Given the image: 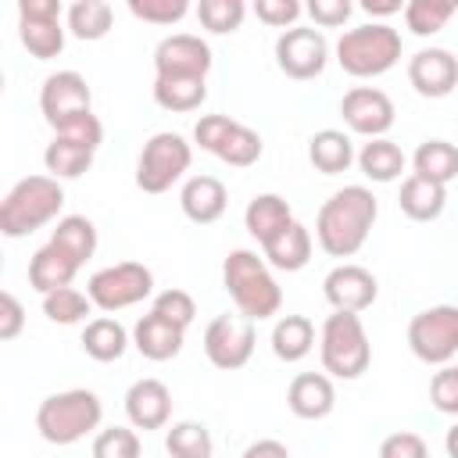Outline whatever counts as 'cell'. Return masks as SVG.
I'll return each instance as SVG.
<instances>
[{"label":"cell","mask_w":458,"mask_h":458,"mask_svg":"<svg viewBox=\"0 0 458 458\" xmlns=\"http://www.w3.org/2000/svg\"><path fill=\"white\" fill-rule=\"evenodd\" d=\"M379 215V200L369 186H344L336 190L315 218V240L329 258H351L365 247Z\"/></svg>","instance_id":"1"},{"label":"cell","mask_w":458,"mask_h":458,"mask_svg":"<svg viewBox=\"0 0 458 458\" xmlns=\"http://www.w3.org/2000/svg\"><path fill=\"white\" fill-rule=\"evenodd\" d=\"M39 111L47 125L54 129V136H82L100 147L104 125L93 114V93L79 72L64 68V72L47 75L39 86Z\"/></svg>","instance_id":"2"},{"label":"cell","mask_w":458,"mask_h":458,"mask_svg":"<svg viewBox=\"0 0 458 458\" xmlns=\"http://www.w3.org/2000/svg\"><path fill=\"white\" fill-rule=\"evenodd\" d=\"M222 283L236 304V311L250 322L272 318L283 308V290L276 283V276L268 272V261L258 258L247 247H236L225 254L222 261Z\"/></svg>","instance_id":"3"},{"label":"cell","mask_w":458,"mask_h":458,"mask_svg":"<svg viewBox=\"0 0 458 458\" xmlns=\"http://www.w3.org/2000/svg\"><path fill=\"white\" fill-rule=\"evenodd\" d=\"M64 208V190L54 175H25L18 179L0 204V233L18 240L43 225H50Z\"/></svg>","instance_id":"4"},{"label":"cell","mask_w":458,"mask_h":458,"mask_svg":"<svg viewBox=\"0 0 458 458\" xmlns=\"http://www.w3.org/2000/svg\"><path fill=\"white\" fill-rule=\"evenodd\" d=\"M100 419H104V404L93 390H61V394H50L39 401L36 408V429L47 444H57V447H68V444H79L82 437H89L93 429H100Z\"/></svg>","instance_id":"5"},{"label":"cell","mask_w":458,"mask_h":458,"mask_svg":"<svg viewBox=\"0 0 458 458\" xmlns=\"http://www.w3.org/2000/svg\"><path fill=\"white\" fill-rule=\"evenodd\" d=\"M401 61V32L386 21L347 29L336 39V64L354 79H376Z\"/></svg>","instance_id":"6"},{"label":"cell","mask_w":458,"mask_h":458,"mask_svg":"<svg viewBox=\"0 0 458 458\" xmlns=\"http://www.w3.org/2000/svg\"><path fill=\"white\" fill-rule=\"evenodd\" d=\"M318 354L322 369L336 379H358L372 361V344L354 311H333L322 322L318 333Z\"/></svg>","instance_id":"7"},{"label":"cell","mask_w":458,"mask_h":458,"mask_svg":"<svg viewBox=\"0 0 458 458\" xmlns=\"http://www.w3.org/2000/svg\"><path fill=\"white\" fill-rule=\"evenodd\" d=\"M190 161H193V147L179 132H168V129L154 132L140 150L136 186L143 193H165L190 172Z\"/></svg>","instance_id":"8"},{"label":"cell","mask_w":458,"mask_h":458,"mask_svg":"<svg viewBox=\"0 0 458 458\" xmlns=\"http://www.w3.org/2000/svg\"><path fill=\"white\" fill-rule=\"evenodd\" d=\"M193 140L200 150L215 154L218 161L233 165V168H250L265 150L261 136L229 114H204L193 125Z\"/></svg>","instance_id":"9"},{"label":"cell","mask_w":458,"mask_h":458,"mask_svg":"<svg viewBox=\"0 0 458 458\" xmlns=\"http://www.w3.org/2000/svg\"><path fill=\"white\" fill-rule=\"evenodd\" d=\"M86 293L93 308L100 311H122L154 293V272L143 261H118L107 268H97L86 283Z\"/></svg>","instance_id":"10"},{"label":"cell","mask_w":458,"mask_h":458,"mask_svg":"<svg viewBox=\"0 0 458 458\" xmlns=\"http://www.w3.org/2000/svg\"><path fill=\"white\" fill-rule=\"evenodd\" d=\"M408 347L426 365H451L458 354V304H433L411 315Z\"/></svg>","instance_id":"11"},{"label":"cell","mask_w":458,"mask_h":458,"mask_svg":"<svg viewBox=\"0 0 458 458\" xmlns=\"http://www.w3.org/2000/svg\"><path fill=\"white\" fill-rule=\"evenodd\" d=\"M204 354L215 369H225V372L243 369L254 354V322L243 318L240 311L236 315H229V311L215 315L204 329Z\"/></svg>","instance_id":"12"},{"label":"cell","mask_w":458,"mask_h":458,"mask_svg":"<svg viewBox=\"0 0 458 458\" xmlns=\"http://www.w3.org/2000/svg\"><path fill=\"white\" fill-rule=\"evenodd\" d=\"M329 61V43L315 25H293L286 32H279L276 39V64L283 75L304 82L326 72Z\"/></svg>","instance_id":"13"},{"label":"cell","mask_w":458,"mask_h":458,"mask_svg":"<svg viewBox=\"0 0 458 458\" xmlns=\"http://www.w3.org/2000/svg\"><path fill=\"white\" fill-rule=\"evenodd\" d=\"M18 36L21 47L50 61L64 50V25H61V0H21L18 4Z\"/></svg>","instance_id":"14"},{"label":"cell","mask_w":458,"mask_h":458,"mask_svg":"<svg viewBox=\"0 0 458 458\" xmlns=\"http://www.w3.org/2000/svg\"><path fill=\"white\" fill-rule=\"evenodd\" d=\"M340 114H344V122H347L351 132L369 136V140H379L394 125V100L383 89H376V86H354V89L344 93Z\"/></svg>","instance_id":"15"},{"label":"cell","mask_w":458,"mask_h":458,"mask_svg":"<svg viewBox=\"0 0 458 458\" xmlns=\"http://www.w3.org/2000/svg\"><path fill=\"white\" fill-rule=\"evenodd\" d=\"M211 47L193 32H172L154 47V75H193L208 79Z\"/></svg>","instance_id":"16"},{"label":"cell","mask_w":458,"mask_h":458,"mask_svg":"<svg viewBox=\"0 0 458 458\" xmlns=\"http://www.w3.org/2000/svg\"><path fill=\"white\" fill-rule=\"evenodd\" d=\"M408 82L419 97L440 100L458 86V57L444 47H422L408 57Z\"/></svg>","instance_id":"17"},{"label":"cell","mask_w":458,"mask_h":458,"mask_svg":"<svg viewBox=\"0 0 458 458\" xmlns=\"http://www.w3.org/2000/svg\"><path fill=\"white\" fill-rule=\"evenodd\" d=\"M322 293H326V301L333 304V311H365V308H372V301H376V293H379V283H376V276L369 272V268H361V265H336L326 279H322Z\"/></svg>","instance_id":"18"},{"label":"cell","mask_w":458,"mask_h":458,"mask_svg":"<svg viewBox=\"0 0 458 458\" xmlns=\"http://www.w3.org/2000/svg\"><path fill=\"white\" fill-rule=\"evenodd\" d=\"M125 415L136 429H161L172 419V390L161 379H136L125 390Z\"/></svg>","instance_id":"19"},{"label":"cell","mask_w":458,"mask_h":458,"mask_svg":"<svg viewBox=\"0 0 458 458\" xmlns=\"http://www.w3.org/2000/svg\"><path fill=\"white\" fill-rule=\"evenodd\" d=\"M286 404L297 419H308V422H318L326 419L333 408H336V390H333V379L326 372H297L290 379V390H286Z\"/></svg>","instance_id":"20"},{"label":"cell","mask_w":458,"mask_h":458,"mask_svg":"<svg viewBox=\"0 0 458 458\" xmlns=\"http://www.w3.org/2000/svg\"><path fill=\"white\" fill-rule=\"evenodd\" d=\"M225 204H229V193H225V182L215 179V175H190L179 190V208L190 222L197 225H211L225 215Z\"/></svg>","instance_id":"21"},{"label":"cell","mask_w":458,"mask_h":458,"mask_svg":"<svg viewBox=\"0 0 458 458\" xmlns=\"http://www.w3.org/2000/svg\"><path fill=\"white\" fill-rule=\"evenodd\" d=\"M79 268H82V265H79L61 243L47 240V243L29 258V286H32L39 297H47V293H54V290H61V286H72V279H75Z\"/></svg>","instance_id":"22"},{"label":"cell","mask_w":458,"mask_h":458,"mask_svg":"<svg viewBox=\"0 0 458 458\" xmlns=\"http://www.w3.org/2000/svg\"><path fill=\"white\" fill-rule=\"evenodd\" d=\"M182 340H186V329L161 318L157 311H147L136 326H132V347L150 358V361H168L182 351Z\"/></svg>","instance_id":"23"},{"label":"cell","mask_w":458,"mask_h":458,"mask_svg":"<svg viewBox=\"0 0 458 458\" xmlns=\"http://www.w3.org/2000/svg\"><path fill=\"white\" fill-rule=\"evenodd\" d=\"M93 157H97V143L82 136H54L43 150V165L54 179H79L82 172H89Z\"/></svg>","instance_id":"24"},{"label":"cell","mask_w":458,"mask_h":458,"mask_svg":"<svg viewBox=\"0 0 458 458\" xmlns=\"http://www.w3.org/2000/svg\"><path fill=\"white\" fill-rule=\"evenodd\" d=\"M308 161L322 175H340L358 161V154H354V143L344 129H318L308 140Z\"/></svg>","instance_id":"25"},{"label":"cell","mask_w":458,"mask_h":458,"mask_svg":"<svg viewBox=\"0 0 458 458\" xmlns=\"http://www.w3.org/2000/svg\"><path fill=\"white\" fill-rule=\"evenodd\" d=\"M265 261L279 272H301L308 261H311V233L293 218L283 233H276L265 247Z\"/></svg>","instance_id":"26"},{"label":"cell","mask_w":458,"mask_h":458,"mask_svg":"<svg viewBox=\"0 0 458 458\" xmlns=\"http://www.w3.org/2000/svg\"><path fill=\"white\" fill-rule=\"evenodd\" d=\"M401 211L411 218V222H433L444 215L447 208V186L440 182H429L422 175H408L401 182V197H397Z\"/></svg>","instance_id":"27"},{"label":"cell","mask_w":458,"mask_h":458,"mask_svg":"<svg viewBox=\"0 0 458 458\" xmlns=\"http://www.w3.org/2000/svg\"><path fill=\"white\" fill-rule=\"evenodd\" d=\"M293 222V211H290V204L279 197V193H258L250 204H247V211H243V225H247V233L265 247L276 233H283L286 225Z\"/></svg>","instance_id":"28"},{"label":"cell","mask_w":458,"mask_h":458,"mask_svg":"<svg viewBox=\"0 0 458 458\" xmlns=\"http://www.w3.org/2000/svg\"><path fill=\"white\" fill-rule=\"evenodd\" d=\"M154 100L165 111L186 114L197 111L208 100V79H193V75H154Z\"/></svg>","instance_id":"29"},{"label":"cell","mask_w":458,"mask_h":458,"mask_svg":"<svg viewBox=\"0 0 458 458\" xmlns=\"http://www.w3.org/2000/svg\"><path fill=\"white\" fill-rule=\"evenodd\" d=\"M315 347V326L308 315H283L276 326H272V354L286 365L308 358Z\"/></svg>","instance_id":"30"},{"label":"cell","mask_w":458,"mask_h":458,"mask_svg":"<svg viewBox=\"0 0 458 458\" xmlns=\"http://www.w3.org/2000/svg\"><path fill=\"white\" fill-rule=\"evenodd\" d=\"M404 165H408L404 150H401L394 140H386V136L369 140V143H361V150H358V168H361V175L372 179V182H394V179H401Z\"/></svg>","instance_id":"31"},{"label":"cell","mask_w":458,"mask_h":458,"mask_svg":"<svg viewBox=\"0 0 458 458\" xmlns=\"http://www.w3.org/2000/svg\"><path fill=\"white\" fill-rule=\"evenodd\" d=\"M129 344H132V340H129L125 326H122L118 318H107V315L89 318L86 329H82V351H86L93 361H118Z\"/></svg>","instance_id":"32"},{"label":"cell","mask_w":458,"mask_h":458,"mask_svg":"<svg viewBox=\"0 0 458 458\" xmlns=\"http://www.w3.org/2000/svg\"><path fill=\"white\" fill-rule=\"evenodd\" d=\"M411 168H415L411 175H422L429 182L447 186L451 179H458V147L447 140H426L411 154Z\"/></svg>","instance_id":"33"},{"label":"cell","mask_w":458,"mask_h":458,"mask_svg":"<svg viewBox=\"0 0 458 458\" xmlns=\"http://www.w3.org/2000/svg\"><path fill=\"white\" fill-rule=\"evenodd\" d=\"M111 21H114V11L104 0H75L68 7V32L75 39H86V43L104 39L111 32Z\"/></svg>","instance_id":"34"},{"label":"cell","mask_w":458,"mask_h":458,"mask_svg":"<svg viewBox=\"0 0 458 458\" xmlns=\"http://www.w3.org/2000/svg\"><path fill=\"white\" fill-rule=\"evenodd\" d=\"M50 240L61 243L79 265H86L97 254V225L86 215H64V218H57Z\"/></svg>","instance_id":"35"},{"label":"cell","mask_w":458,"mask_h":458,"mask_svg":"<svg viewBox=\"0 0 458 458\" xmlns=\"http://www.w3.org/2000/svg\"><path fill=\"white\" fill-rule=\"evenodd\" d=\"M165 451L172 458H211L215 451V440H211V429L204 422H193V419H182V422H172L168 433H165Z\"/></svg>","instance_id":"36"},{"label":"cell","mask_w":458,"mask_h":458,"mask_svg":"<svg viewBox=\"0 0 458 458\" xmlns=\"http://www.w3.org/2000/svg\"><path fill=\"white\" fill-rule=\"evenodd\" d=\"M454 11H458L454 0H408L404 4V25L415 36H433L451 21Z\"/></svg>","instance_id":"37"},{"label":"cell","mask_w":458,"mask_h":458,"mask_svg":"<svg viewBox=\"0 0 458 458\" xmlns=\"http://www.w3.org/2000/svg\"><path fill=\"white\" fill-rule=\"evenodd\" d=\"M93 311V301L89 293L75 290V286H61L54 293L43 297V315L57 326H75V322H86V315Z\"/></svg>","instance_id":"38"},{"label":"cell","mask_w":458,"mask_h":458,"mask_svg":"<svg viewBox=\"0 0 458 458\" xmlns=\"http://www.w3.org/2000/svg\"><path fill=\"white\" fill-rule=\"evenodd\" d=\"M243 14H247V4H243V0H200V4H197L200 25H204L208 32H218V36L236 32L240 21H243Z\"/></svg>","instance_id":"39"},{"label":"cell","mask_w":458,"mask_h":458,"mask_svg":"<svg viewBox=\"0 0 458 458\" xmlns=\"http://www.w3.org/2000/svg\"><path fill=\"white\" fill-rule=\"evenodd\" d=\"M93 458H140V433L129 426H107L93 437Z\"/></svg>","instance_id":"40"},{"label":"cell","mask_w":458,"mask_h":458,"mask_svg":"<svg viewBox=\"0 0 458 458\" xmlns=\"http://www.w3.org/2000/svg\"><path fill=\"white\" fill-rule=\"evenodd\" d=\"M150 311H157L161 318H168V322H175V326H182V329H186V326L197 318V301H193L186 290L168 286V290H161V293L154 297Z\"/></svg>","instance_id":"41"},{"label":"cell","mask_w":458,"mask_h":458,"mask_svg":"<svg viewBox=\"0 0 458 458\" xmlns=\"http://www.w3.org/2000/svg\"><path fill=\"white\" fill-rule=\"evenodd\" d=\"M129 14L150 25H175L179 18L190 14L186 0H129Z\"/></svg>","instance_id":"42"},{"label":"cell","mask_w":458,"mask_h":458,"mask_svg":"<svg viewBox=\"0 0 458 458\" xmlns=\"http://www.w3.org/2000/svg\"><path fill=\"white\" fill-rule=\"evenodd\" d=\"M429 401L440 415H458V365H440V372H433Z\"/></svg>","instance_id":"43"},{"label":"cell","mask_w":458,"mask_h":458,"mask_svg":"<svg viewBox=\"0 0 458 458\" xmlns=\"http://www.w3.org/2000/svg\"><path fill=\"white\" fill-rule=\"evenodd\" d=\"M254 14H258V21H265V25H272V29H293V21L304 14V7L297 4V0H258L254 4Z\"/></svg>","instance_id":"44"},{"label":"cell","mask_w":458,"mask_h":458,"mask_svg":"<svg viewBox=\"0 0 458 458\" xmlns=\"http://www.w3.org/2000/svg\"><path fill=\"white\" fill-rule=\"evenodd\" d=\"M379 458H429V447L419 433L411 429H397L390 437H383L379 444Z\"/></svg>","instance_id":"45"},{"label":"cell","mask_w":458,"mask_h":458,"mask_svg":"<svg viewBox=\"0 0 458 458\" xmlns=\"http://www.w3.org/2000/svg\"><path fill=\"white\" fill-rule=\"evenodd\" d=\"M304 11L311 14L315 25H322V29H336V25H344V21L351 18L354 4H351V0H311Z\"/></svg>","instance_id":"46"},{"label":"cell","mask_w":458,"mask_h":458,"mask_svg":"<svg viewBox=\"0 0 458 458\" xmlns=\"http://www.w3.org/2000/svg\"><path fill=\"white\" fill-rule=\"evenodd\" d=\"M21 326H25V308H21V301H18L11 290H4V293H0V340H14V336L21 333Z\"/></svg>","instance_id":"47"},{"label":"cell","mask_w":458,"mask_h":458,"mask_svg":"<svg viewBox=\"0 0 458 458\" xmlns=\"http://www.w3.org/2000/svg\"><path fill=\"white\" fill-rule=\"evenodd\" d=\"M240 458H290V451H286V444H283V440H272V437H261V440H254V444H247Z\"/></svg>","instance_id":"48"},{"label":"cell","mask_w":458,"mask_h":458,"mask_svg":"<svg viewBox=\"0 0 458 458\" xmlns=\"http://www.w3.org/2000/svg\"><path fill=\"white\" fill-rule=\"evenodd\" d=\"M361 11L386 18V14H397V11H404V7H401V0H361Z\"/></svg>","instance_id":"49"},{"label":"cell","mask_w":458,"mask_h":458,"mask_svg":"<svg viewBox=\"0 0 458 458\" xmlns=\"http://www.w3.org/2000/svg\"><path fill=\"white\" fill-rule=\"evenodd\" d=\"M444 447H447V458H458V422L447 429V437H444Z\"/></svg>","instance_id":"50"}]
</instances>
